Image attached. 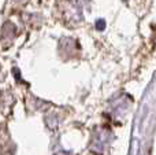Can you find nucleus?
I'll return each instance as SVG.
<instances>
[]
</instances>
